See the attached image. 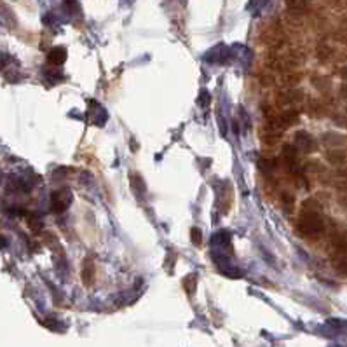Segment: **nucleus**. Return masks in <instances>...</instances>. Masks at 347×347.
<instances>
[{
  "label": "nucleus",
  "instance_id": "9",
  "mask_svg": "<svg viewBox=\"0 0 347 347\" xmlns=\"http://www.w3.org/2000/svg\"><path fill=\"white\" fill-rule=\"evenodd\" d=\"M286 5L291 13H302L307 7V0H286Z\"/></svg>",
  "mask_w": 347,
  "mask_h": 347
},
{
  "label": "nucleus",
  "instance_id": "17",
  "mask_svg": "<svg viewBox=\"0 0 347 347\" xmlns=\"http://www.w3.org/2000/svg\"><path fill=\"white\" fill-rule=\"evenodd\" d=\"M340 95H342L344 98H347V84H344V86L340 87Z\"/></svg>",
  "mask_w": 347,
  "mask_h": 347
},
{
  "label": "nucleus",
  "instance_id": "8",
  "mask_svg": "<svg viewBox=\"0 0 347 347\" xmlns=\"http://www.w3.org/2000/svg\"><path fill=\"white\" fill-rule=\"evenodd\" d=\"M65 58H66L65 49L56 47V49H52V51L49 52V61H51V63H54V65H60V63H63V61H65Z\"/></svg>",
  "mask_w": 347,
  "mask_h": 347
},
{
  "label": "nucleus",
  "instance_id": "2",
  "mask_svg": "<svg viewBox=\"0 0 347 347\" xmlns=\"http://www.w3.org/2000/svg\"><path fill=\"white\" fill-rule=\"evenodd\" d=\"M295 145H297V148L302 150L304 154L316 152V148H317L316 140H314L311 135H307L305 131H299V133L295 135Z\"/></svg>",
  "mask_w": 347,
  "mask_h": 347
},
{
  "label": "nucleus",
  "instance_id": "11",
  "mask_svg": "<svg viewBox=\"0 0 347 347\" xmlns=\"http://www.w3.org/2000/svg\"><path fill=\"white\" fill-rule=\"evenodd\" d=\"M300 74H297V72H286V74L283 75V84L288 87L291 86H297V84L300 82Z\"/></svg>",
  "mask_w": 347,
  "mask_h": 347
},
{
  "label": "nucleus",
  "instance_id": "1",
  "mask_svg": "<svg viewBox=\"0 0 347 347\" xmlns=\"http://www.w3.org/2000/svg\"><path fill=\"white\" fill-rule=\"evenodd\" d=\"M297 227L302 234L309 236V237H316L325 232V221L316 209H304V213L300 215L299 221H297Z\"/></svg>",
  "mask_w": 347,
  "mask_h": 347
},
{
  "label": "nucleus",
  "instance_id": "15",
  "mask_svg": "<svg viewBox=\"0 0 347 347\" xmlns=\"http://www.w3.org/2000/svg\"><path fill=\"white\" fill-rule=\"evenodd\" d=\"M337 189H339V190H347V178H344L342 182L337 183Z\"/></svg>",
  "mask_w": 347,
  "mask_h": 347
},
{
  "label": "nucleus",
  "instance_id": "7",
  "mask_svg": "<svg viewBox=\"0 0 347 347\" xmlns=\"http://www.w3.org/2000/svg\"><path fill=\"white\" fill-rule=\"evenodd\" d=\"M333 267H335V270H337V272L347 276V255H342V253H339V256H335V258H333Z\"/></svg>",
  "mask_w": 347,
  "mask_h": 347
},
{
  "label": "nucleus",
  "instance_id": "20",
  "mask_svg": "<svg viewBox=\"0 0 347 347\" xmlns=\"http://www.w3.org/2000/svg\"><path fill=\"white\" fill-rule=\"evenodd\" d=\"M346 112H347V109H346Z\"/></svg>",
  "mask_w": 347,
  "mask_h": 347
},
{
  "label": "nucleus",
  "instance_id": "16",
  "mask_svg": "<svg viewBox=\"0 0 347 347\" xmlns=\"http://www.w3.org/2000/svg\"><path fill=\"white\" fill-rule=\"evenodd\" d=\"M337 176H340V178H347V168H342V170L337 171Z\"/></svg>",
  "mask_w": 347,
  "mask_h": 347
},
{
  "label": "nucleus",
  "instance_id": "13",
  "mask_svg": "<svg viewBox=\"0 0 347 347\" xmlns=\"http://www.w3.org/2000/svg\"><path fill=\"white\" fill-rule=\"evenodd\" d=\"M281 197H283L281 201H283V203H284V204H286L288 208H291V206H293V197H291L290 194H283Z\"/></svg>",
  "mask_w": 347,
  "mask_h": 347
},
{
  "label": "nucleus",
  "instance_id": "10",
  "mask_svg": "<svg viewBox=\"0 0 347 347\" xmlns=\"http://www.w3.org/2000/svg\"><path fill=\"white\" fill-rule=\"evenodd\" d=\"M262 140H264L265 145H270V147H272V145H276L278 142L283 140V133L281 131H269V135H264Z\"/></svg>",
  "mask_w": 347,
  "mask_h": 347
},
{
  "label": "nucleus",
  "instance_id": "3",
  "mask_svg": "<svg viewBox=\"0 0 347 347\" xmlns=\"http://www.w3.org/2000/svg\"><path fill=\"white\" fill-rule=\"evenodd\" d=\"M333 241V246L337 250V253H342V255H347V232L346 230H337L331 237Z\"/></svg>",
  "mask_w": 347,
  "mask_h": 347
},
{
  "label": "nucleus",
  "instance_id": "19",
  "mask_svg": "<svg viewBox=\"0 0 347 347\" xmlns=\"http://www.w3.org/2000/svg\"><path fill=\"white\" fill-rule=\"evenodd\" d=\"M342 204H344V206H347V195L342 199Z\"/></svg>",
  "mask_w": 347,
  "mask_h": 347
},
{
  "label": "nucleus",
  "instance_id": "14",
  "mask_svg": "<svg viewBox=\"0 0 347 347\" xmlns=\"http://www.w3.org/2000/svg\"><path fill=\"white\" fill-rule=\"evenodd\" d=\"M274 82V79L270 77V75H262V84H265V86H269V84H272Z\"/></svg>",
  "mask_w": 347,
  "mask_h": 347
},
{
  "label": "nucleus",
  "instance_id": "12",
  "mask_svg": "<svg viewBox=\"0 0 347 347\" xmlns=\"http://www.w3.org/2000/svg\"><path fill=\"white\" fill-rule=\"evenodd\" d=\"M190 236H192V243H194L195 246H199V244L203 243V241H201V237H203V236H201V230L199 229H192L190 230Z\"/></svg>",
  "mask_w": 347,
  "mask_h": 347
},
{
  "label": "nucleus",
  "instance_id": "18",
  "mask_svg": "<svg viewBox=\"0 0 347 347\" xmlns=\"http://www.w3.org/2000/svg\"><path fill=\"white\" fill-rule=\"evenodd\" d=\"M340 75H342V79H346V80H347V68H342V72H340Z\"/></svg>",
  "mask_w": 347,
  "mask_h": 347
},
{
  "label": "nucleus",
  "instance_id": "6",
  "mask_svg": "<svg viewBox=\"0 0 347 347\" xmlns=\"http://www.w3.org/2000/svg\"><path fill=\"white\" fill-rule=\"evenodd\" d=\"M279 121H281V126L283 127L293 126V124H297V122H299V112H295V110H288V112H283V115L279 117Z\"/></svg>",
  "mask_w": 347,
  "mask_h": 347
},
{
  "label": "nucleus",
  "instance_id": "5",
  "mask_svg": "<svg viewBox=\"0 0 347 347\" xmlns=\"http://www.w3.org/2000/svg\"><path fill=\"white\" fill-rule=\"evenodd\" d=\"M323 142L330 147H340V145L346 143V136L339 135V133H326V135H323Z\"/></svg>",
  "mask_w": 347,
  "mask_h": 347
},
{
  "label": "nucleus",
  "instance_id": "4",
  "mask_svg": "<svg viewBox=\"0 0 347 347\" xmlns=\"http://www.w3.org/2000/svg\"><path fill=\"white\" fill-rule=\"evenodd\" d=\"M326 159H328V162L333 166H340L346 162L347 156L344 150H339V148H335V150H330V152L326 154Z\"/></svg>",
  "mask_w": 347,
  "mask_h": 347
}]
</instances>
